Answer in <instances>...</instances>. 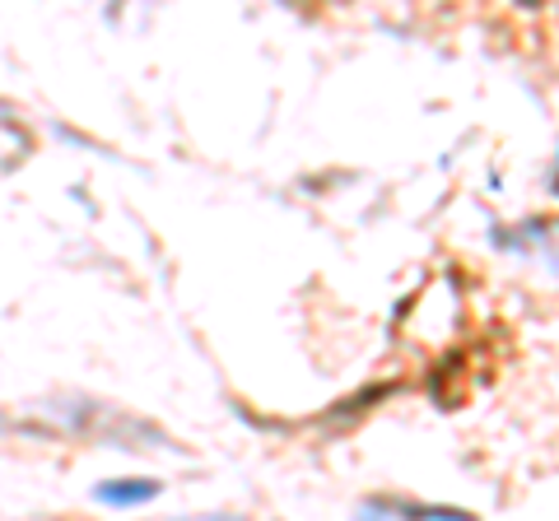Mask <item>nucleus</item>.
Wrapping results in <instances>:
<instances>
[]
</instances>
